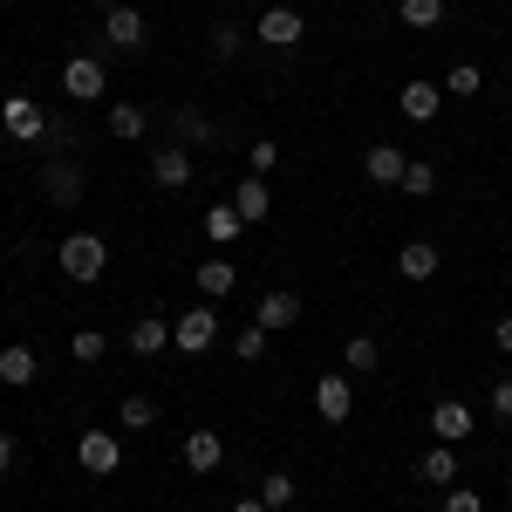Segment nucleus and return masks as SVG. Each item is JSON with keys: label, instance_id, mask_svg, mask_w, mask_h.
<instances>
[{"label": "nucleus", "instance_id": "f257e3e1", "mask_svg": "<svg viewBox=\"0 0 512 512\" xmlns=\"http://www.w3.org/2000/svg\"><path fill=\"white\" fill-rule=\"evenodd\" d=\"M55 260H62V274L76 280V287H89V280H103V267H110V246H103L96 233H69Z\"/></svg>", "mask_w": 512, "mask_h": 512}, {"label": "nucleus", "instance_id": "f03ea898", "mask_svg": "<svg viewBox=\"0 0 512 512\" xmlns=\"http://www.w3.org/2000/svg\"><path fill=\"white\" fill-rule=\"evenodd\" d=\"M103 89H110L103 55H69V62H62V96H69V103H103Z\"/></svg>", "mask_w": 512, "mask_h": 512}, {"label": "nucleus", "instance_id": "7ed1b4c3", "mask_svg": "<svg viewBox=\"0 0 512 512\" xmlns=\"http://www.w3.org/2000/svg\"><path fill=\"white\" fill-rule=\"evenodd\" d=\"M0 123H7L14 144H41V137H48V110H41L35 96H7V103H0Z\"/></svg>", "mask_w": 512, "mask_h": 512}, {"label": "nucleus", "instance_id": "20e7f679", "mask_svg": "<svg viewBox=\"0 0 512 512\" xmlns=\"http://www.w3.org/2000/svg\"><path fill=\"white\" fill-rule=\"evenodd\" d=\"M212 342H219V315H212V308H192V315L171 321V349L178 355H205Z\"/></svg>", "mask_w": 512, "mask_h": 512}, {"label": "nucleus", "instance_id": "39448f33", "mask_svg": "<svg viewBox=\"0 0 512 512\" xmlns=\"http://www.w3.org/2000/svg\"><path fill=\"white\" fill-rule=\"evenodd\" d=\"M82 185H89V171H82L69 151H55V158H48V171H41V192L55 198V205H76Z\"/></svg>", "mask_w": 512, "mask_h": 512}, {"label": "nucleus", "instance_id": "423d86ee", "mask_svg": "<svg viewBox=\"0 0 512 512\" xmlns=\"http://www.w3.org/2000/svg\"><path fill=\"white\" fill-rule=\"evenodd\" d=\"M117 458H123L117 431H82V437H76V465H82L89 478H110V472H117Z\"/></svg>", "mask_w": 512, "mask_h": 512}, {"label": "nucleus", "instance_id": "0eeeda50", "mask_svg": "<svg viewBox=\"0 0 512 512\" xmlns=\"http://www.w3.org/2000/svg\"><path fill=\"white\" fill-rule=\"evenodd\" d=\"M315 410H321V424H349V410H355L349 369H328V376L315 383Z\"/></svg>", "mask_w": 512, "mask_h": 512}, {"label": "nucleus", "instance_id": "6e6552de", "mask_svg": "<svg viewBox=\"0 0 512 512\" xmlns=\"http://www.w3.org/2000/svg\"><path fill=\"white\" fill-rule=\"evenodd\" d=\"M253 35L267 41V48H301V41H308V21H301V14H294V7H267V14H260V28H253Z\"/></svg>", "mask_w": 512, "mask_h": 512}, {"label": "nucleus", "instance_id": "1a4fd4ad", "mask_svg": "<svg viewBox=\"0 0 512 512\" xmlns=\"http://www.w3.org/2000/svg\"><path fill=\"white\" fill-rule=\"evenodd\" d=\"M144 35H151V28H144V14H137V7H110V14H103V41L123 48V55H137Z\"/></svg>", "mask_w": 512, "mask_h": 512}, {"label": "nucleus", "instance_id": "9d476101", "mask_svg": "<svg viewBox=\"0 0 512 512\" xmlns=\"http://www.w3.org/2000/svg\"><path fill=\"white\" fill-rule=\"evenodd\" d=\"M472 431H478V417L458 403V396H444V403L431 410V437H437V444H465Z\"/></svg>", "mask_w": 512, "mask_h": 512}, {"label": "nucleus", "instance_id": "9b49d317", "mask_svg": "<svg viewBox=\"0 0 512 512\" xmlns=\"http://www.w3.org/2000/svg\"><path fill=\"white\" fill-rule=\"evenodd\" d=\"M192 151H185V144H171V151H151V178H158L164 192H185V185H192Z\"/></svg>", "mask_w": 512, "mask_h": 512}, {"label": "nucleus", "instance_id": "f8f14e48", "mask_svg": "<svg viewBox=\"0 0 512 512\" xmlns=\"http://www.w3.org/2000/svg\"><path fill=\"white\" fill-rule=\"evenodd\" d=\"M219 458H226V437L219 431H185V472H219Z\"/></svg>", "mask_w": 512, "mask_h": 512}, {"label": "nucleus", "instance_id": "ddd939ff", "mask_svg": "<svg viewBox=\"0 0 512 512\" xmlns=\"http://www.w3.org/2000/svg\"><path fill=\"white\" fill-rule=\"evenodd\" d=\"M164 349H171V321H164V315H137V321H130V355L151 362V355H164Z\"/></svg>", "mask_w": 512, "mask_h": 512}, {"label": "nucleus", "instance_id": "4468645a", "mask_svg": "<svg viewBox=\"0 0 512 512\" xmlns=\"http://www.w3.org/2000/svg\"><path fill=\"white\" fill-rule=\"evenodd\" d=\"M253 321H260L267 335H280V328H294V321H301V301H294L287 287H274V294H267V301L253 308Z\"/></svg>", "mask_w": 512, "mask_h": 512}, {"label": "nucleus", "instance_id": "2eb2a0df", "mask_svg": "<svg viewBox=\"0 0 512 512\" xmlns=\"http://www.w3.org/2000/svg\"><path fill=\"white\" fill-rule=\"evenodd\" d=\"M35 376H41V362H35V349H28V342L0 349V383H7V390H28Z\"/></svg>", "mask_w": 512, "mask_h": 512}, {"label": "nucleus", "instance_id": "dca6fc26", "mask_svg": "<svg viewBox=\"0 0 512 512\" xmlns=\"http://www.w3.org/2000/svg\"><path fill=\"white\" fill-rule=\"evenodd\" d=\"M233 205H239V219H246V226H260V219L274 212V192H267V178H253V171H246V178H239V192H233Z\"/></svg>", "mask_w": 512, "mask_h": 512}, {"label": "nucleus", "instance_id": "f3484780", "mask_svg": "<svg viewBox=\"0 0 512 512\" xmlns=\"http://www.w3.org/2000/svg\"><path fill=\"white\" fill-rule=\"evenodd\" d=\"M396 103H403V117H410V123H431L437 110H444V89H437V82H403Z\"/></svg>", "mask_w": 512, "mask_h": 512}, {"label": "nucleus", "instance_id": "a211bd4d", "mask_svg": "<svg viewBox=\"0 0 512 512\" xmlns=\"http://www.w3.org/2000/svg\"><path fill=\"white\" fill-rule=\"evenodd\" d=\"M444 260H437V246L431 239H403V253H396V274L403 280H431Z\"/></svg>", "mask_w": 512, "mask_h": 512}, {"label": "nucleus", "instance_id": "6ab92c4d", "mask_svg": "<svg viewBox=\"0 0 512 512\" xmlns=\"http://www.w3.org/2000/svg\"><path fill=\"white\" fill-rule=\"evenodd\" d=\"M417 478L437 485V492H444V485H458V451H451V444H431V451L417 458Z\"/></svg>", "mask_w": 512, "mask_h": 512}, {"label": "nucleus", "instance_id": "aec40b11", "mask_svg": "<svg viewBox=\"0 0 512 512\" xmlns=\"http://www.w3.org/2000/svg\"><path fill=\"white\" fill-rule=\"evenodd\" d=\"M403 151H396V144H369V151H362V171H369V178H376V185H403Z\"/></svg>", "mask_w": 512, "mask_h": 512}, {"label": "nucleus", "instance_id": "412c9836", "mask_svg": "<svg viewBox=\"0 0 512 512\" xmlns=\"http://www.w3.org/2000/svg\"><path fill=\"white\" fill-rule=\"evenodd\" d=\"M233 287H239L233 260H198V294H205V301H219V294H233Z\"/></svg>", "mask_w": 512, "mask_h": 512}, {"label": "nucleus", "instance_id": "4be33fe9", "mask_svg": "<svg viewBox=\"0 0 512 512\" xmlns=\"http://www.w3.org/2000/svg\"><path fill=\"white\" fill-rule=\"evenodd\" d=\"M144 130H151V117H144L137 103H117V110H110V137H123V144H137Z\"/></svg>", "mask_w": 512, "mask_h": 512}, {"label": "nucleus", "instance_id": "5701e85b", "mask_svg": "<svg viewBox=\"0 0 512 512\" xmlns=\"http://www.w3.org/2000/svg\"><path fill=\"white\" fill-rule=\"evenodd\" d=\"M376 362H383L376 335H349V349H342V369H349V376H362V369H376Z\"/></svg>", "mask_w": 512, "mask_h": 512}, {"label": "nucleus", "instance_id": "b1692460", "mask_svg": "<svg viewBox=\"0 0 512 512\" xmlns=\"http://www.w3.org/2000/svg\"><path fill=\"white\" fill-rule=\"evenodd\" d=\"M239 226H246V219H239V205H212V212H205V239H219V246L239 239Z\"/></svg>", "mask_w": 512, "mask_h": 512}, {"label": "nucleus", "instance_id": "393cba45", "mask_svg": "<svg viewBox=\"0 0 512 512\" xmlns=\"http://www.w3.org/2000/svg\"><path fill=\"white\" fill-rule=\"evenodd\" d=\"M69 355H76V362H103V355H110V335H103V328H76V335H69Z\"/></svg>", "mask_w": 512, "mask_h": 512}, {"label": "nucleus", "instance_id": "a878e982", "mask_svg": "<svg viewBox=\"0 0 512 512\" xmlns=\"http://www.w3.org/2000/svg\"><path fill=\"white\" fill-rule=\"evenodd\" d=\"M260 506H267V512H287V506H294V478H287V472H267V478H260Z\"/></svg>", "mask_w": 512, "mask_h": 512}, {"label": "nucleus", "instance_id": "bb28decb", "mask_svg": "<svg viewBox=\"0 0 512 512\" xmlns=\"http://www.w3.org/2000/svg\"><path fill=\"white\" fill-rule=\"evenodd\" d=\"M403 192H410V198H431L437 192V164L410 158V164H403Z\"/></svg>", "mask_w": 512, "mask_h": 512}, {"label": "nucleus", "instance_id": "cd10ccee", "mask_svg": "<svg viewBox=\"0 0 512 512\" xmlns=\"http://www.w3.org/2000/svg\"><path fill=\"white\" fill-rule=\"evenodd\" d=\"M485 76H478V62H451V76H444V96H478Z\"/></svg>", "mask_w": 512, "mask_h": 512}, {"label": "nucleus", "instance_id": "c85d7f7f", "mask_svg": "<svg viewBox=\"0 0 512 512\" xmlns=\"http://www.w3.org/2000/svg\"><path fill=\"white\" fill-rule=\"evenodd\" d=\"M403 7V28H437L444 21V0H396Z\"/></svg>", "mask_w": 512, "mask_h": 512}, {"label": "nucleus", "instance_id": "c756f323", "mask_svg": "<svg viewBox=\"0 0 512 512\" xmlns=\"http://www.w3.org/2000/svg\"><path fill=\"white\" fill-rule=\"evenodd\" d=\"M117 417L130 424V431H151V424H158V403H151V396H123Z\"/></svg>", "mask_w": 512, "mask_h": 512}, {"label": "nucleus", "instance_id": "7c9ffc66", "mask_svg": "<svg viewBox=\"0 0 512 512\" xmlns=\"http://www.w3.org/2000/svg\"><path fill=\"white\" fill-rule=\"evenodd\" d=\"M274 164H280V144H274V137H260V144H246V171H253V178H267Z\"/></svg>", "mask_w": 512, "mask_h": 512}, {"label": "nucleus", "instance_id": "2f4dec72", "mask_svg": "<svg viewBox=\"0 0 512 512\" xmlns=\"http://www.w3.org/2000/svg\"><path fill=\"white\" fill-rule=\"evenodd\" d=\"M178 144H212V123L198 117L192 103H185V110H178Z\"/></svg>", "mask_w": 512, "mask_h": 512}, {"label": "nucleus", "instance_id": "473e14b6", "mask_svg": "<svg viewBox=\"0 0 512 512\" xmlns=\"http://www.w3.org/2000/svg\"><path fill=\"white\" fill-rule=\"evenodd\" d=\"M233 355H239V362H260V355H267V328H260V321H253V328H239Z\"/></svg>", "mask_w": 512, "mask_h": 512}, {"label": "nucleus", "instance_id": "72a5a7b5", "mask_svg": "<svg viewBox=\"0 0 512 512\" xmlns=\"http://www.w3.org/2000/svg\"><path fill=\"white\" fill-rule=\"evenodd\" d=\"M444 512H485V499L472 485H444Z\"/></svg>", "mask_w": 512, "mask_h": 512}, {"label": "nucleus", "instance_id": "f704fd0d", "mask_svg": "<svg viewBox=\"0 0 512 512\" xmlns=\"http://www.w3.org/2000/svg\"><path fill=\"white\" fill-rule=\"evenodd\" d=\"M239 55V28H212V62H233Z\"/></svg>", "mask_w": 512, "mask_h": 512}, {"label": "nucleus", "instance_id": "c9c22d12", "mask_svg": "<svg viewBox=\"0 0 512 512\" xmlns=\"http://www.w3.org/2000/svg\"><path fill=\"white\" fill-rule=\"evenodd\" d=\"M492 417H506V424H512V376L492 383Z\"/></svg>", "mask_w": 512, "mask_h": 512}, {"label": "nucleus", "instance_id": "e433bc0d", "mask_svg": "<svg viewBox=\"0 0 512 512\" xmlns=\"http://www.w3.org/2000/svg\"><path fill=\"white\" fill-rule=\"evenodd\" d=\"M492 342H499V349L512 355V315H499V321H492Z\"/></svg>", "mask_w": 512, "mask_h": 512}, {"label": "nucleus", "instance_id": "4c0bfd02", "mask_svg": "<svg viewBox=\"0 0 512 512\" xmlns=\"http://www.w3.org/2000/svg\"><path fill=\"white\" fill-rule=\"evenodd\" d=\"M7 472H14V437L0 431V478H7Z\"/></svg>", "mask_w": 512, "mask_h": 512}, {"label": "nucleus", "instance_id": "58836bf2", "mask_svg": "<svg viewBox=\"0 0 512 512\" xmlns=\"http://www.w3.org/2000/svg\"><path fill=\"white\" fill-rule=\"evenodd\" d=\"M233 512H267V506H260V492H253V499H233Z\"/></svg>", "mask_w": 512, "mask_h": 512}]
</instances>
